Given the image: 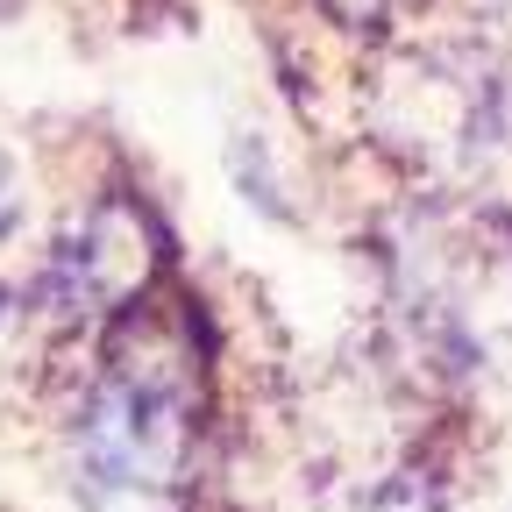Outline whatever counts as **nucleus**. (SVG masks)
<instances>
[{"instance_id":"1","label":"nucleus","mask_w":512,"mask_h":512,"mask_svg":"<svg viewBox=\"0 0 512 512\" xmlns=\"http://www.w3.org/2000/svg\"><path fill=\"white\" fill-rule=\"evenodd\" d=\"M64 470L86 512H192L207 470V363L150 292L100 328L64 427Z\"/></svg>"},{"instance_id":"2","label":"nucleus","mask_w":512,"mask_h":512,"mask_svg":"<svg viewBox=\"0 0 512 512\" xmlns=\"http://www.w3.org/2000/svg\"><path fill=\"white\" fill-rule=\"evenodd\" d=\"M384 292L406 349L441 384L512 392V228L427 200L384 235Z\"/></svg>"},{"instance_id":"3","label":"nucleus","mask_w":512,"mask_h":512,"mask_svg":"<svg viewBox=\"0 0 512 512\" xmlns=\"http://www.w3.org/2000/svg\"><path fill=\"white\" fill-rule=\"evenodd\" d=\"M150 214H136L128 200H100L86 207L72 228H64L36 278L22 285V306H29V328L36 335H100L114 313H128L143 292H150Z\"/></svg>"},{"instance_id":"4","label":"nucleus","mask_w":512,"mask_h":512,"mask_svg":"<svg viewBox=\"0 0 512 512\" xmlns=\"http://www.w3.org/2000/svg\"><path fill=\"white\" fill-rule=\"evenodd\" d=\"M363 512H470L463 505V491L456 484H448L441 470H392V477H384L370 498H363Z\"/></svg>"},{"instance_id":"5","label":"nucleus","mask_w":512,"mask_h":512,"mask_svg":"<svg viewBox=\"0 0 512 512\" xmlns=\"http://www.w3.org/2000/svg\"><path fill=\"white\" fill-rule=\"evenodd\" d=\"M320 8H328L342 29H392L399 15L420 8V0H320Z\"/></svg>"},{"instance_id":"6","label":"nucleus","mask_w":512,"mask_h":512,"mask_svg":"<svg viewBox=\"0 0 512 512\" xmlns=\"http://www.w3.org/2000/svg\"><path fill=\"white\" fill-rule=\"evenodd\" d=\"M498 150L512 157V57H498Z\"/></svg>"},{"instance_id":"7","label":"nucleus","mask_w":512,"mask_h":512,"mask_svg":"<svg viewBox=\"0 0 512 512\" xmlns=\"http://www.w3.org/2000/svg\"><path fill=\"white\" fill-rule=\"evenodd\" d=\"M15 221V157H8V143H0V228Z\"/></svg>"},{"instance_id":"8","label":"nucleus","mask_w":512,"mask_h":512,"mask_svg":"<svg viewBox=\"0 0 512 512\" xmlns=\"http://www.w3.org/2000/svg\"><path fill=\"white\" fill-rule=\"evenodd\" d=\"M477 8H491V15H512V0H477Z\"/></svg>"},{"instance_id":"9","label":"nucleus","mask_w":512,"mask_h":512,"mask_svg":"<svg viewBox=\"0 0 512 512\" xmlns=\"http://www.w3.org/2000/svg\"><path fill=\"white\" fill-rule=\"evenodd\" d=\"M8 8H15V0H0V15H8Z\"/></svg>"}]
</instances>
